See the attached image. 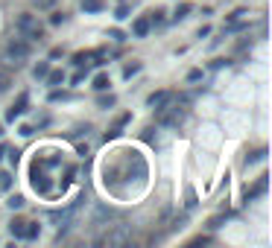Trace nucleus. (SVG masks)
<instances>
[{"label":"nucleus","mask_w":272,"mask_h":248,"mask_svg":"<svg viewBox=\"0 0 272 248\" xmlns=\"http://www.w3.org/2000/svg\"><path fill=\"white\" fill-rule=\"evenodd\" d=\"M6 88H9V76H6V73H0V94H3Z\"/></svg>","instance_id":"27"},{"label":"nucleus","mask_w":272,"mask_h":248,"mask_svg":"<svg viewBox=\"0 0 272 248\" xmlns=\"http://www.w3.org/2000/svg\"><path fill=\"white\" fill-rule=\"evenodd\" d=\"M65 21H68V15H65V12H56V15L50 18V24H53V27H62Z\"/></svg>","instance_id":"23"},{"label":"nucleus","mask_w":272,"mask_h":248,"mask_svg":"<svg viewBox=\"0 0 272 248\" xmlns=\"http://www.w3.org/2000/svg\"><path fill=\"white\" fill-rule=\"evenodd\" d=\"M138 70H141V65H138V62H132V65H126V67H123V76H126V79H132Z\"/></svg>","instance_id":"21"},{"label":"nucleus","mask_w":272,"mask_h":248,"mask_svg":"<svg viewBox=\"0 0 272 248\" xmlns=\"http://www.w3.org/2000/svg\"><path fill=\"white\" fill-rule=\"evenodd\" d=\"M129 120H132V114H129V111H123V114L114 117V123H111V126H108V132H105V140H114V137L123 132V126H126Z\"/></svg>","instance_id":"6"},{"label":"nucleus","mask_w":272,"mask_h":248,"mask_svg":"<svg viewBox=\"0 0 272 248\" xmlns=\"http://www.w3.org/2000/svg\"><path fill=\"white\" fill-rule=\"evenodd\" d=\"M97 105L108 111V108H114V105H117V97H114V94H108V97H100V99H97Z\"/></svg>","instance_id":"17"},{"label":"nucleus","mask_w":272,"mask_h":248,"mask_svg":"<svg viewBox=\"0 0 272 248\" xmlns=\"http://www.w3.org/2000/svg\"><path fill=\"white\" fill-rule=\"evenodd\" d=\"M12 187V175L9 172H0V190H9Z\"/></svg>","instance_id":"22"},{"label":"nucleus","mask_w":272,"mask_h":248,"mask_svg":"<svg viewBox=\"0 0 272 248\" xmlns=\"http://www.w3.org/2000/svg\"><path fill=\"white\" fill-rule=\"evenodd\" d=\"M27 102H30V97H27V94H21V97L15 99V105H12V108L6 111V120H9V123H15L18 117L27 111Z\"/></svg>","instance_id":"7"},{"label":"nucleus","mask_w":272,"mask_h":248,"mask_svg":"<svg viewBox=\"0 0 272 248\" xmlns=\"http://www.w3.org/2000/svg\"><path fill=\"white\" fill-rule=\"evenodd\" d=\"M35 6L38 9H50V6H56V0H35Z\"/></svg>","instance_id":"26"},{"label":"nucleus","mask_w":272,"mask_h":248,"mask_svg":"<svg viewBox=\"0 0 272 248\" xmlns=\"http://www.w3.org/2000/svg\"><path fill=\"white\" fill-rule=\"evenodd\" d=\"M126 239H129V231H126V228H117V231L102 236V245H126Z\"/></svg>","instance_id":"8"},{"label":"nucleus","mask_w":272,"mask_h":248,"mask_svg":"<svg viewBox=\"0 0 272 248\" xmlns=\"http://www.w3.org/2000/svg\"><path fill=\"white\" fill-rule=\"evenodd\" d=\"M38 233H41V225H38V222H27L24 239H38Z\"/></svg>","instance_id":"12"},{"label":"nucleus","mask_w":272,"mask_h":248,"mask_svg":"<svg viewBox=\"0 0 272 248\" xmlns=\"http://www.w3.org/2000/svg\"><path fill=\"white\" fill-rule=\"evenodd\" d=\"M91 59H94V53H76V56H73V65L82 67L85 62H91Z\"/></svg>","instance_id":"18"},{"label":"nucleus","mask_w":272,"mask_h":248,"mask_svg":"<svg viewBox=\"0 0 272 248\" xmlns=\"http://www.w3.org/2000/svg\"><path fill=\"white\" fill-rule=\"evenodd\" d=\"M44 79H50V85H59V82H65V73H62V70H50Z\"/></svg>","instance_id":"19"},{"label":"nucleus","mask_w":272,"mask_h":248,"mask_svg":"<svg viewBox=\"0 0 272 248\" xmlns=\"http://www.w3.org/2000/svg\"><path fill=\"white\" fill-rule=\"evenodd\" d=\"M132 33H135L138 38H144V35L150 33V18H138L135 24H132Z\"/></svg>","instance_id":"10"},{"label":"nucleus","mask_w":272,"mask_h":248,"mask_svg":"<svg viewBox=\"0 0 272 248\" xmlns=\"http://www.w3.org/2000/svg\"><path fill=\"white\" fill-rule=\"evenodd\" d=\"M27 56H30V44H27V41H9V44H6V53H3V59H6V62H9V65H21V62H24V59H27Z\"/></svg>","instance_id":"2"},{"label":"nucleus","mask_w":272,"mask_h":248,"mask_svg":"<svg viewBox=\"0 0 272 248\" xmlns=\"http://www.w3.org/2000/svg\"><path fill=\"white\" fill-rule=\"evenodd\" d=\"M0 155H6V149H3V146H0Z\"/></svg>","instance_id":"30"},{"label":"nucleus","mask_w":272,"mask_h":248,"mask_svg":"<svg viewBox=\"0 0 272 248\" xmlns=\"http://www.w3.org/2000/svg\"><path fill=\"white\" fill-rule=\"evenodd\" d=\"M263 158H266V149H257V152H249V155H246V161H243V164L252 166V164H257V161H263Z\"/></svg>","instance_id":"13"},{"label":"nucleus","mask_w":272,"mask_h":248,"mask_svg":"<svg viewBox=\"0 0 272 248\" xmlns=\"http://www.w3.org/2000/svg\"><path fill=\"white\" fill-rule=\"evenodd\" d=\"M47 73H50V65H47V62H38V65L33 67V76H35V79H44Z\"/></svg>","instance_id":"16"},{"label":"nucleus","mask_w":272,"mask_h":248,"mask_svg":"<svg viewBox=\"0 0 272 248\" xmlns=\"http://www.w3.org/2000/svg\"><path fill=\"white\" fill-rule=\"evenodd\" d=\"M82 9H85V12H102L105 3H102V0H82Z\"/></svg>","instance_id":"15"},{"label":"nucleus","mask_w":272,"mask_h":248,"mask_svg":"<svg viewBox=\"0 0 272 248\" xmlns=\"http://www.w3.org/2000/svg\"><path fill=\"white\" fill-rule=\"evenodd\" d=\"M65 97H68V94H62V91H53V94H50V102H56V99H65Z\"/></svg>","instance_id":"29"},{"label":"nucleus","mask_w":272,"mask_h":248,"mask_svg":"<svg viewBox=\"0 0 272 248\" xmlns=\"http://www.w3.org/2000/svg\"><path fill=\"white\" fill-rule=\"evenodd\" d=\"M6 155H9V164H12V166H15L18 161H21V152H18V149H9Z\"/></svg>","instance_id":"24"},{"label":"nucleus","mask_w":272,"mask_h":248,"mask_svg":"<svg viewBox=\"0 0 272 248\" xmlns=\"http://www.w3.org/2000/svg\"><path fill=\"white\" fill-rule=\"evenodd\" d=\"M9 207H12V210L24 207V198H21V196H12V198H9Z\"/></svg>","instance_id":"25"},{"label":"nucleus","mask_w":272,"mask_h":248,"mask_svg":"<svg viewBox=\"0 0 272 248\" xmlns=\"http://www.w3.org/2000/svg\"><path fill=\"white\" fill-rule=\"evenodd\" d=\"M9 231H12V236H15V239H24V231H27V222H24V219H15V222L9 225Z\"/></svg>","instance_id":"11"},{"label":"nucleus","mask_w":272,"mask_h":248,"mask_svg":"<svg viewBox=\"0 0 272 248\" xmlns=\"http://www.w3.org/2000/svg\"><path fill=\"white\" fill-rule=\"evenodd\" d=\"M73 213H76V204H70L65 210H50V222L59 225V233H65V228H68V222L73 219Z\"/></svg>","instance_id":"4"},{"label":"nucleus","mask_w":272,"mask_h":248,"mask_svg":"<svg viewBox=\"0 0 272 248\" xmlns=\"http://www.w3.org/2000/svg\"><path fill=\"white\" fill-rule=\"evenodd\" d=\"M182 120H185V108L179 102H173V99H167L161 108H155V123H161L167 129H179Z\"/></svg>","instance_id":"1"},{"label":"nucleus","mask_w":272,"mask_h":248,"mask_svg":"<svg viewBox=\"0 0 272 248\" xmlns=\"http://www.w3.org/2000/svg\"><path fill=\"white\" fill-rule=\"evenodd\" d=\"M199 76H202V70H190V73H187V79H190V82H196Z\"/></svg>","instance_id":"28"},{"label":"nucleus","mask_w":272,"mask_h":248,"mask_svg":"<svg viewBox=\"0 0 272 248\" xmlns=\"http://www.w3.org/2000/svg\"><path fill=\"white\" fill-rule=\"evenodd\" d=\"M0 134H3V126H0Z\"/></svg>","instance_id":"31"},{"label":"nucleus","mask_w":272,"mask_h":248,"mask_svg":"<svg viewBox=\"0 0 272 248\" xmlns=\"http://www.w3.org/2000/svg\"><path fill=\"white\" fill-rule=\"evenodd\" d=\"M18 30L27 35V38H41V33H44V27L38 24V18L30 15V12H24V15L18 18Z\"/></svg>","instance_id":"3"},{"label":"nucleus","mask_w":272,"mask_h":248,"mask_svg":"<svg viewBox=\"0 0 272 248\" xmlns=\"http://www.w3.org/2000/svg\"><path fill=\"white\" fill-rule=\"evenodd\" d=\"M187 15H190V3H182V6L176 9V21H185Z\"/></svg>","instance_id":"20"},{"label":"nucleus","mask_w":272,"mask_h":248,"mask_svg":"<svg viewBox=\"0 0 272 248\" xmlns=\"http://www.w3.org/2000/svg\"><path fill=\"white\" fill-rule=\"evenodd\" d=\"M167 99H173L170 97V91H155V94H150V97H147V105H150V108H161V105H164V102H167Z\"/></svg>","instance_id":"9"},{"label":"nucleus","mask_w":272,"mask_h":248,"mask_svg":"<svg viewBox=\"0 0 272 248\" xmlns=\"http://www.w3.org/2000/svg\"><path fill=\"white\" fill-rule=\"evenodd\" d=\"M266 190H269V175H260V178L255 181V187H246V196H243V198H246V201H252V198L263 196Z\"/></svg>","instance_id":"5"},{"label":"nucleus","mask_w":272,"mask_h":248,"mask_svg":"<svg viewBox=\"0 0 272 248\" xmlns=\"http://www.w3.org/2000/svg\"><path fill=\"white\" fill-rule=\"evenodd\" d=\"M108 85H111V79L105 76V73H100V76H94V91H108Z\"/></svg>","instance_id":"14"}]
</instances>
